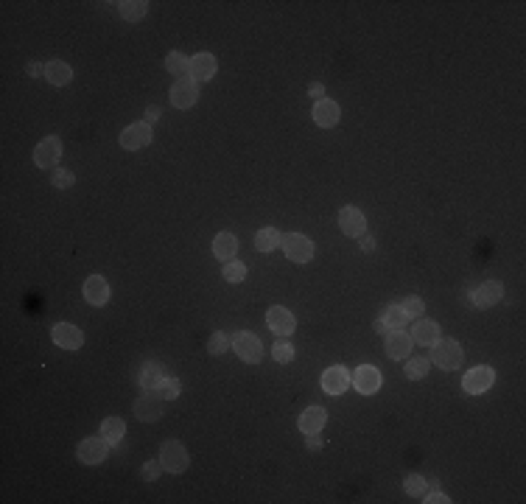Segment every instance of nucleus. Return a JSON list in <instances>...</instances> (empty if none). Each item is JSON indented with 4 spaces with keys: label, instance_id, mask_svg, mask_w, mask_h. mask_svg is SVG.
<instances>
[{
    "label": "nucleus",
    "instance_id": "nucleus-1",
    "mask_svg": "<svg viewBox=\"0 0 526 504\" xmlns=\"http://www.w3.org/2000/svg\"><path fill=\"white\" fill-rule=\"evenodd\" d=\"M431 348H434V350H431V364L443 367V370H448V372L462 367L465 353H462L459 342H454V339H443V342H434Z\"/></svg>",
    "mask_w": 526,
    "mask_h": 504
},
{
    "label": "nucleus",
    "instance_id": "nucleus-2",
    "mask_svg": "<svg viewBox=\"0 0 526 504\" xmlns=\"http://www.w3.org/2000/svg\"><path fill=\"white\" fill-rule=\"evenodd\" d=\"M160 462L168 474H182L188 468V451L180 440H168L160 448Z\"/></svg>",
    "mask_w": 526,
    "mask_h": 504
},
{
    "label": "nucleus",
    "instance_id": "nucleus-3",
    "mask_svg": "<svg viewBox=\"0 0 526 504\" xmlns=\"http://www.w3.org/2000/svg\"><path fill=\"white\" fill-rule=\"evenodd\" d=\"M230 345L235 348V353H238V359L241 361H246V364H257L260 359H263V348H260V339L255 333H249V330H238L233 339H230Z\"/></svg>",
    "mask_w": 526,
    "mask_h": 504
},
{
    "label": "nucleus",
    "instance_id": "nucleus-4",
    "mask_svg": "<svg viewBox=\"0 0 526 504\" xmlns=\"http://www.w3.org/2000/svg\"><path fill=\"white\" fill-rule=\"evenodd\" d=\"M283 249H286V258L294 264H308L314 258V244L308 235L302 233H288L283 238Z\"/></svg>",
    "mask_w": 526,
    "mask_h": 504
},
{
    "label": "nucleus",
    "instance_id": "nucleus-5",
    "mask_svg": "<svg viewBox=\"0 0 526 504\" xmlns=\"http://www.w3.org/2000/svg\"><path fill=\"white\" fill-rule=\"evenodd\" d=\"M168 96H171V104L177 109H191L196 104V98H199V87H196V81L191 76H185V78L173 81V87H171Z\"/></svg>",
    "mask_w": 526,
    "mask_h": 504
},
{
    "label": "nucleus",
    "instance_id": "nucleus-6",
    "mask_svg": "<svg viewBox=\"0 0 526 504\" xmlns=\"http://www.w3.org/2000/svg\"><path fill=\"white\" fill-rule=\"evenodd\" d=\"M135 414L143 423H154L162 417V398L157 390H143V395L135 401Z\"/></svg>",
    "mask_w": 526,
    "mask_h": 504
},
{
    "label": "nucleus",
    "instance_id": "nucleus-7",
    "mask_svg": "<svg viewBox=\"0 0 526 504\" xmlns=\"http://www.w3.org/2000/svg\"><path fill=\"white\" fill-rule=\"evenodd\" d=\"M107 454H109V443L104 437H87L76 448V456L84 462V465H98V462L107 459Z\"/></svg>",
    "mask_w": 526,
    "mask_h": 504
},
{
    "label": "nucleus",
    "instance_id": "nucleus-8",
    "mask_svg": "<svg viewBox=\"0 0 526 504\" xmlns=\"http://www.w3.org/2000/svg\"><path fill=\"white\" fill-rule=\"evenodd\" d=\"M154 140L151 135V123H132L120 132V146L129 149V151H138L143 146H149Z\"/></svg>",
    "mask_w": 526,
    "mask_h": 504
},
{
    "label": "nucleus",
    "instance_id": "nucleus-9",
    "mask_svg": "<svg viewBox=\"0 0 526 504\" xmlns=\"http://www.w3.org/2000/svg\"><path fill=\"white\" fill-rule=\"evenodd\" d=\"M493 381H496V372H493L490 367H473V370L465 375L462 387H465L467 395H481V392H487V390L493 387Z\"/></svg>",
    "mask_w": 526,
    "mask_h": 504
},
{
    "label": "nucleus",
    "instance_id": "nucleus-10",
    "mask_svg": "<svg viewBox=\"0 0 526 504\" xmlns=\"http://www.w3.org/2000/svg\"><path fill=\"white\" fill-rule=\"evenodd\" d=\"M467 297H470V303L476 308H490L504 297V286L498 280H487V283H481L476 291H470Z\"/></svg>",
    "mask_w": 526,
    "mask_h": 504
},
{
    "label": "nucleus",
    "instance_id": "nucleus-11",
    "mask_svg": "<svg viewBox=\"0 0 526 504\" xmlns=\"http://www.w3.org/2000/svg\"><path fill=\"white\" fill-rule=\"evenodd\" d=\"M339 227H341L344 235L361 238V235H364V227H367V219H364V213H361L356 204H347V207H341V213H339Z\"/></svg>",
    "mask_w": 526,
    "mask_h": 504
},
{
    "label": "nucleus",
    "instance_id": "nucleus-12",
    "mask_svg": "<svg viewBox=\"0 0 526 504\" xmlns=\"http://www.w3.org/2000/svg\"><path fill=\"white\" fill-rule=\"evenodd\" d=\"M59 157H62V140L56 135L39 140V146L34 149V162L39 168H54L59 162Z\"/></svg>",
    "mask_w": 526,
    "mask_h": 504
},
{
    "label": "nucleus",
    "instance_id": "nucleus-13",
    "mask_svg": "<svg viewBox=\"0 0 526 504\" xmlns=\"http://www.w3.org/2000/svg\"><path fill=\"white\" fill-rule=\"evenodd\" d=\"M51 339H54L59 348H65V350H78L81 342H84V333H81L76 325H70V322H59V325H54V330H51Z\"/></svg>",
    "mask_w": 526,
    "mask_h": 504
},
{
    "label": "nucleus",
    "instance_id": "nucleus-14",
    "mask_svg": "<svg viewBox=\"0 0 526 504\" xmlns=\"http://www.w3.org/2000/svg\"><path fill=\"white\" fill-rule=\"evenodd\" d=\"M347 387H350V372H347V367L333 364V367H328V370L322 372V390H325L328 395H341Z\"/></svg>",
    "mask_w": 526,
    "mask_h": 504
},
{
    "label": "nucleus",
    "instance_id": "nucleus-15",
    "mask_svg": "<svg viewBox=\"0 0 526 504\" xmlns=\"http://www.w3.org/2000/svg\"><path fill=\"white\" fill-rule=\"evenodd\" d=\"M266 322H269L272 333H277V336H288V333H294V328H297L294 314H291L288 308H283V306H272V308L266 311Z\"/></svg>",
    "mask_w": 526,
    "mask_h": 504
},
{
    "label": "nucleus",
    "instance_id": "nucleus-16",
    "mask_svg": "<svg viewBox=\"0 0 526 504\" xmlns=\"http://www.w3.org/2000/svg\"><path fill=\"white\" fill-rule=\"evenodd\" d=\"M353 384L361 395H372L381 390V372L372 367V364H361L356 372H353Z\"/></svg>",
    "mask_w": 526,
    "mask_h": 504
},
{
    "label": "nucleus",
    "instance_id": "nucleus-17",
    "mask_svg": "<svg viewBox=\"0 0 526 504\" xmlns=\"http://www.w3.org/2000/svg\"><path fill=\"white\" fill-rule=\"evenodd\" d=\"M412 336L406 333V330H389L386 333V356L389 359H394V361H398V359H406L409 356V350H412Z\"/></svg>",
    "mask_w": 526,
    "mask_h": 504
},
{
    "label": "nucleus",
    "instance_id": "nucleus-18",
    "mask_svg": "<svg viewBox=\"0 0 526 504\" xmlns=\"http://www.w3.org/2000/svg\"><path fill=\"white\" fill-rule=\"evenodd\" d=\"M84 300L90 306H107L109 300V286L101 275H90L84 280Z\"/></svg>",
    "mask_w": 526,
    "mask_h": 504
},
{
    "label": "nucleus",
    "instance_id": "nucleus-19",
    "mask_svg": "<svg viewBox=\"0 0 526 504\" xmlns=\"http://www.w3.org/2000/svg\"><path fill=\"white\" fill-rule=\"evenodd\" d=\"M339 118H341V109H339L336 101H330V98H319V101L314 104V120L322 126V129H330V126H336Z\"/></svg>",
    "mask_w": 526,
    "mask_h": 504
},
{
    "label": "nucleus",
    "instance_id": "nucleus-20",
    "mask_svg": "<svg viewBox=\"0 0 526 504\" xmlns=\"http://www.w3.org/2000/svg\"><path fill=\"white\" fill-rule=\"evenodd\" d=\"M215 56L213 54H196L191 59V78L199 84V81H210L215 76Z\"/></svg>",
    "mask_w": 526,
    "mask_h": 504
},
{
    "label": "nucleus",
    "instance_id": "nucleus-21",
    "mask_svg": "<svg viewBox=\"0 0 526 504\" xmlns=\"http://www.w3.org/2000/svg\"><path fill=\"white\" fill-rule=\"evenodd\" d=\"M409 336H412L414 345H434V342H440V328H436V322H431V319H417Z\"/></svg>",
    "mask_w": 526,
    "mask_h": 504
},
{
    "label": "nucleus",
    "instance_id": "nucleus-22",
    "mask_svg": "<svg viewBox=\"0 0 526 504\" xmlns=\"http://www.w3.org/2000/svg\"><path fill=\"white\" fill-rule=\"evenodd\" d=\"M325 420H328V414H325L322 406H308V409H305V412L299 414V432H305V434H317V432H322Z\"/></svg>",
    "mask_w": 526,
    "mask_h": 504
},
{
    "label": "nucleus",
    "instance_id": "nucleus-23",
    "mask_svg": "<svg viewBox=\"0 0 526 504\" xmlns=\"http://www.w3.org/2000/svg\"><path fill=\"white\" fill-rule=\"evenodd\" d=\"M238 252V238L233 235V233H218L215 238H213V255L218 258V261H233V255Z\"/></svg>",
    "mask_w": 526,
    "mask_h": 504
},
{
    "label": "nucleus",
    "instance_id": "nucleus-24",
    "mask_svg": "<svg viewBox=\"0 0 526 504\" xmlns=\"http://www.w3.org/2000/svg\"><path fill=\"white\" fill-rule=\"evenodd\" d=\"M160 381H162V364L160 361H146L140 367V372H138V384L143 390H157Z\"/></svg>",
    "mask_w": 526,
    "mask_h": 504
},
{
    "label": "nucleus",
    "instance_id": "nucleus-25",
    "mask_svg": "<svg viewBox=\"0 0 526 504\" xmlns=\"http://www.w3.org/2000/svg\"><path fill=\"white\" fill-rule=\"evenodd\" d=\"M45 78L54 84V87H62V84H67V81L73 78V70H70V65H67V62L54 59V62H48V65H45Z\"/></svg>",
    "mask_w": 526,
    "mask_h": 504
},
{
    "label": "nucleus",
    "instance_id": "nucleus-26",
    "mask_svg": "<svg viewBox=\"0 0 526 504\" xmlns=\"http://www.w3.org/2000/svg\"><path fill=\"white\" fill-rule=\"evenodd\" d=\"M118 12H120V17H123V20H129V23H138V20H143V17H146L149 3H146V0H120V3H118Z\"/></svg>",
    "mask_w": 526,
    "mask_h": 504
},
{
    "label": "nucleus",
    "instance_id": "nucleus-27",
    "mask_svg": "<svg viewBox=\"0 0 526 504\" xmlns=\"http://www.w3.org/2000/svg\"><path fill=\"white\" fill-rule=\"evenodd\" d=\"M280 244H283V235H280L275 227H263V230H257V235H255L257 252H272V249H277Z\"/></svg>",
    "mask_w": 526,
    "mask_h": 504
},
{
    "label": "nucleus",
    "instance_id": "nucleus-28",
    "mask_svg": "<svg viewBox=\"0 0 526 504\" xmlns=\"http://www.w3.org/2000/svg\"><path fill=\"white\" fill-rule=\"evenodd\" d=\"M123 432H126V426H123L120 417H107L104 423H101V437H104L109 445H118V443L123 440Z\"/></svg>",
    "mask_w": 526,
    "mask_h": 504
},
{
    "label": "nucleus",
    "instance_id": "nucleus-29",
    "mask_svg": "<svg viewBox=\"0 0 526 504\" xmlns=\"http://www.w3.org/2000/svg\"><path fill=\"white\" fill-rule=\"evenodd\" d=\"M165 67H168L173 76H180V78L191 76V59H188V56H182L180 51H173V54H168V56H165Z\"/></svg>",
    "mask_w": 526,
    "mask_h": 504
},
{
    "label": "nucleus",
    "instance_id": "nucleus-30",
    "mask_svg": "<svg viewBox=\"0 0 526 504\" xmlns=\"http://www.w3.org/2000/svg\"><path fill=\"white\" fill-rule=\"evenodd\" d=\"M381 319H383V325H386L389 330H398V328H403V325L409 322L403 306H389V308L381 314Z\"/></svg>",
    "mask_w": 526,
    "mask_h": 504
},
{
    "label": "nucleus",
    "instance_id": "nucleus-31",
    "mask_svg": "<svg viewBox=\"0 0 526 504\" xmlns=\"http://www.w3.org/2000/svg\"><path fill=\"white\" fill-rule=\"evenodd\" d=\"M428 367H431V359H412L409 364H406V378H412V381H420V378H425V372H428Z\"/></svg>",
    "mask_w": 526,
    "mask_h": 504
},
{
    "label": "nucleus",
    "instance_id": "nucleus-32",
    "mask_svg": "<svg viewBox=\"0 0 526 504\" xmlns=\"http://www.w3.org/2000/svg\"><path fill=\"white\" fill-rule=\"evenodd\" d=\"M157 392H160L162 401H173V398H177V395L182 392V384L177 381V378H162L160 387H157Z\"/></svg>",
    "mask_w": 526,
    "mask_h": 504
},
{
    "label": "nucleus",
    "instance_id": "nucleus-33",
    "mask_svg": "<svg viewBox=\"0 0 526 504\" xmlns=\"http://www.w3.org/2000/svg\"><path fill=\"white\" fill-rule=\"evenodd\" d=\"M272 356H275V361H280V364H288V361L294 359V348H291V342H286V336H280V342H275Z\"/></svg>",
    "mask_w": 526,
    "mask_h": 504
},
{
    "label": "nucleus",
    "instance_id": "nucleus-34",
    "mask_svg": "<svg viewBox=\"0 0 526 504\" xmlns=\"http://www.w3.org/2000/svg\"><path fill=\"white\" fill-rule=\"evenodd\" d=\"M227 348H230V339H227V333H222V330H215L210 339H207V350H210L213 356H222Z\"/></svg>",
    "mask_w": 526,
    "mask_h": 504
},
{
    "label": "nucleus",
    "instance_id": "nucleus-35",
    "mask_svg": "<svg viewBox=\"0 0 526 504\" xmlns=\"http://www.w3.org/2000/svg\"><path fill=\"white\" fill-rule=\"evenodd\" d=\"M403 490L409 493V496H425V479L420 476V474H409L406 476V482H403Z\"/></svg>",
    "mask_w": 526,
    "mask_h": 504
},
{
    "label": "nucleus",
    "instance_id": "nucleus-36",
    "mask_svg": "<svg viewBox=\"0 0 526 504\" xmlns=\"http://www.w3.org/2000/svg\"><path fill=\"white\" fill-rule=\"evenodd\" d=\"M224 277H227L230 283H241V280L246 277V266L238 264V261H227V264H224Z\"/></svg>",
    "mask_w": 526,
    "mask_h": 504
},
{
    "label": "nucleus",
    "instance_id": "nucleus-37",
    "mask_svg": "<svg viewBox=\"0 0 526 504\" xmlns=\"http://www.w3.org/2000/svg\"><path fill=\"white\" fill-rule=\"evenodd\" d=\"M403 311H406L409 319H417V317H423L425 303H423L420 297H406V300H403Z\"/></svg>",
    "mask_w": 526,
    "mask_h": 504
},
{
    "label": "nucleus",
    "instance_id": "nucleus-38",
    "mask_svg": "<svg viewBox=\"0 0 526 504\" xmlns=\"http://www.w3.org/2000/svg\"><path fill=\"white\" fill-rule=\"evenodd\" d=\"M51 182L56 185V188H70L73 182H76V177H73V171H65V168H56V171H54V177H51Z\"/></svg>",
    "mask_w": 526,
    "mask_h": 504
},
{
    "label": "nucleus",
    "instance_id": "nucleus-39",
    "mask_svg": "<svg viewBox=\"0 0 526 504\" xmlns=\"http://www.w3.org/2000/svg\"><path fill=\"white\" fill-rule=\"evenodd\" d=\"M160 471H162V462H146V465H143V479L154 482L160 476Z\"/></svg>",
    "mask_w": 526,
    "mask_h": 504
},
{
    "label": "nucleus",
    "instance_id": "nucleus-40",
    "mask_svg": "<svg viewBox=\"0 0 526 504\" xmlns=\"http://www.w3.org/2000/svg\"><path fill=\"white\" fill-rule=\"evenodd\" d=\"M423 501H428V504H448L451 498H448L445 493H428V496H425Z\"/></svg>",
    "mask_w": 526,
    "mask_h": 504
},
{
    "label": "nucleus",
    "instance_id": "nucleus-41",
    "mask_svg": "<svg viewBox=\"0 0 526 504\" xmlns=\"http://www.w3.org/2000/svg\"><path fill=\"white\" fill-rule=\"evenodd\" d=\"M308 96L319 101V98L325 96V87H322V84H319V81H314V84H311V87H308Z\"/></svg>",
    "mask_w": 526,
    "mask_h": 504
},
{
    "label": "nucleus",
    "instance_id": "nucleus-42",
    "mask_svg": "<svg viewBox=\"0 0 526 504\" xmlns=\"http://www.w3.org/2000/svg\"><path fill=\"white\" fill-rule=\"evenodd\" d=\"M25 70H28V76H34V78H36L39 73H45V65H39V62H28V67H25Z\"/></svg>",
    "mask_w": 526,
    "mask_h": 504
},
{
    "label": "nucleus",
    "instance_id": "nucleus-43",
    "mask_svg": "<svg viewBox=\"0 0 526 504\" xmlns=\"http://www.w3.org/2000/svg\"><path fill=\"white\" fill-rule=\"evenodd\" d=\"M160 115H162V109H160V107H149V109H146V123H154Z\"/></svg>",
    "mask_w": 526,
    "mask_h": 504
},
{
    "label": "nucleus",
    "instance_id": "nucleus-44",
    "mask_svg": "<svg viewBox=\"0 0 526 504\" xmlns=\"http://www.w3.org/2000/svg\"><path fill=\"white\" fill-rule=\"evenodd\" d=\"M305 437H308V448H311V451L322 448V437H319V434H305Z\"/></svg>",
    "mask_w": 526,
    "mask_h": 504
},
{
    "label": "nucleus",
    "instance_id": "nucleus-45",
    "mask_svg": "<svg viewBox=\"0 0 526 504\" xmlns=\"http://www.w3.org/2000/svg\"><path fill=\"white\" fill-rule=\"evenodd\" d=\"M372 249H375V238L361 235V252H372Z\"/></svg>",
    "mask_w": 526,
    "mask_h": 504
},
{
    "label": "nucleus",
    "instance_id": "nucleus-46",
    "mask_svg": "<svg viewBox=\"0 0 526 504\" xmlns=\"http://www.w3.org/2000/svg\"><path fill=\"white\" fill-rule=\"evenodd\" d=\"M375 330H378V333H389V328L383 325V319H381V317L375 319Z\"/></svg>",
    "mask_w": 526,
    "mask_h": 504
}]
</instances>
